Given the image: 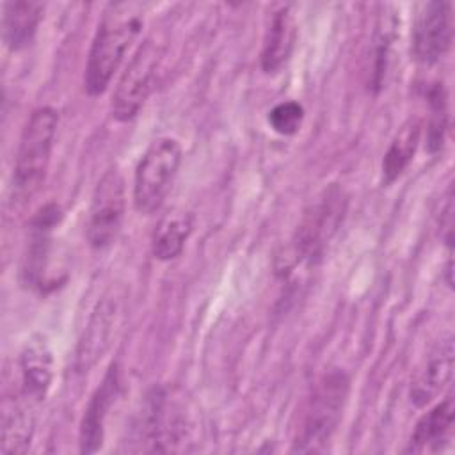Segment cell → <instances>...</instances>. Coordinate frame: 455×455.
<instances>
[{"instance_id": "obj_12", "label": "cell", "mask_w": 455, "mask_h": 455, "mask_svg": "<svg viewBox=\"0 0 455 455\" xmlns=\"http://www.w3.org/2000/svg\"><path fill=\"white\" fill-rule=\"evenodd\" d=\"M20 393L36 403L44 400L53 379V357L48 341L41 334L32 336L23 345L20 354Z\"/></svg>"}, {"instance_id": "obj_18", "label": "cell", "mask_w": 455, "mask_h": 455, "mask_svg": "<svg viewBox=\"0 0 455 455\" xmlns=\"http://www.w3.org/2000/svg\"><path fill=\"white\" fill-rule=\"evenodd\" d=\"M419 132H421L419 123L416 119H411L395 135L382 160L384 183L395 181L405 171V167L409 165V162L416 153V148L419 142Z\"/></svg>"}, {"instance_id": "obj_4", "label": "cell", "mask_w": 455, "mask_h": 455, "mask_svg": "<svg viewBox=\"0 0 455 455\" xmlns=\"http://www.w3.org/2000/svg\"><path fill=\"white\" fill-rule=\"evenodd\" d=\"M181 164L176 139L153 140L140 156L133 176V204L140 215H151L164 204Z\"/></svg>"}, {"instance_id": "obj_15", "label": "cell", "mask_w": 455, "mask_h": 455, "mask_svg": "<svg viewBox=\"0 0 455 455\" xmlns=\"http://www.w3.org/2000/svg\"><path fill=\"white\" fill-rule=\"evenodd\" d=\"M44 5L41 2L12 0L2 5V37L9 50L20 52L27 48L43 20Z\"/></svg>"}, {"instance_id": "obj_6", "label": "cell", "mask_w": 455, "mask_h": 455, "mask_svg": "<svg viewBox=\"0 0 455 455\" xmlns=\"http://www.w3.org/2000/svg\"><path fill=\"white\" fill-rule=\"evenodd\" d=\"M124 206L123 174L117 167H110L98 180L87 212L85 236L92 249L101 251L116 242L123 226Z\"/></svg>"}, {"instance_id": "obj_9", "label": "cell", "mask_w": 455, "mask_h": 455, "mask_svg": "<svg viewBox=\"0 0 455 455\" xmlns=\"http://www.w3.org/2000/svg\"><path fill=\"white\" fill-rule=\"evenodd\" d=\"M121 389V377L117 364H112L105 373L101 384L91 395L84 411L78 432V444L82 453H94L101 448L105 439V421Z\"/></svg>"}, {"instance_id": "obj_7", "label": "cell", "mask_w": 455, "mask_h": 455, "mask_svg": "<svg viewBox=\"0 0 455 455\" xmlns=\"http://www.w3.org/2000/svg\"><path fill=\"white\" fill-rule=\"evenodd\" d=\"M160 59L162 48L155 41L148 39L139 46L112 94L110 112L114 119L126 123L140 112L155 87Z\"/></svg>"}, {"instance_id": "obj_10", "label": "cell", "mask_w": 455, "mask_h": 455, "mask_svg": "<svg viewBox=\"0 0 455 455\" xmlns=\"http://www.w3.org/2000/svg\"><path fill=\"white\" fill-rule=\"evenodd\" d=\"M453 375V338L448 336L425 357L411 382V402L418 407L430 403L450 384Z\"/></svg>"}, {"instance_id": "obj_8", "label": "cell", "mask_w": 455, "mask_h": 455, "mask_svg": "<svg viewBox=\"0 0 455 455\" xmlns=\"http://www.w3.org/2000/svg\"><path fill=\"white\" fill-rule=\"evenodd\" d=\"M453 39V12L450 2L432 0L419 5L412 34L411 48L418 62L425 66L437 64L448 53Z\"/></svg>"}, {"instance_id": "obj_13", "label": "cell", "mask_w": 455, "mask_h": 455, "mask_svg": "<svg viewBox=\"0 0 455 455\" xmlns=\"http://www.w3.org/2000/svg\"><path fill=\"white\" fill-rule=\"evenodd\" d=\"M453 425H455V405H453V398L448 396L419 418V421L412 430L407 451L434 453V451L444 450L453 439Z\"/></svg>"}, {"instance_id": "obj_17", "label": "cell", "mask_w": 455, "mask_h": 455, "mask_svg": "<svg viewBox=\"0 0 455 455\" xmlns=\"http://www.w3.org/2000/svg\"><path fill=\"white\" fill-rule=\"evenodd\" d=\"M192 233V219L187 213H169L160 220L153 233L151 251L160 261H171L183 252Z\"/></svg>"}, {"instance_id": "obj_20", "label": "cell", "mask_w": 455, "mask_h": 455, "mask_svg": "<svg viewBox=\"0 0 455 455\" xmlns=\"http://www.w3.org/2000/svg\"><path fill=\"white\" fill-rule=\"evenodd\" d=\"M304 121V108L297 101L277 103L268 112V124L279 135H293L300 130Z\"/></svg>"}, {"instance_id": "obj_3", "label": "cell", "mask_w": 455, "mask_h": 455, "mask_svg": "<svg viewBox=\"0 0 455 455\" xmlns=\"http://www.w3.org/2000/svg\"><path fill=\"white\" fill-rule=\"evenodd\" d=\"M59 114L52 107L36 108L20 135L14 169L12 194L16 201L30 199L43 185L52 160Z\"/></svg>"}, {"instance_id": "obj_16", "label": "cell", "mask_w": 455, "mask_h": 455, "mask_svg": "<svg viewBox=\"0 0 455 455\" xmlns=\"http://www.w3.org/2000/svg\"><path fill=\"white\" fill-rule=\"evenodd\" d=\"M34 403L20 393L12 402L4 403L2 414V451L23 453L34 435Z\"/></svg>"}, {"instance_id": "obj_19", "label": "cell", "mask_w": 455, "mask_h": 455, "mask_svg": "<svg viewBox=\"0 0 455 455\" xmlns=\"http://www.w3.org/2000/svg\"><path fill=\"white\" fill-rule=\"evenodd\" d=\"M430 98V121L427 128V148L430 153H437L443 148L448 114H446V96L443 84H437L428 92Z\"/></svg>"}, {"instance_id": "obj_1", "label": "cell", "mask_w": 455, "mask_h": 455, "mask_svg": "<svg viewBox=\"0 0 455 455\" xmlns=\"http://www.w3.org/2000/svg\"><path fill=\"white\" fill-rule=\"evenodd\" d=\"M139 14L133 4H110L105 11L87 53L84 87L89 96L107 91L128 48L140 34L142 18Z\"/></svg>"}, {"instance_id": "obj_5", "label": "cell", "mask_w": 455, "mask_h": 455, "mask_svg": "<svg viewBox=\"0 0 455 455\" xmlns=\"http://www.w3.org/2000/svg\"><path fill=\"white\" fill-rule=\"evenodd\" d=\"M347 213V196L343 188L331 185L304 212L291 240L295 261L318 259L327 243L339 229Z\"/></svg>"}, {"instance_id": "obj_11", "label": "cell", "mask_w": 455, "mask_h": 455, "mask_svg": "<svg viewBox=\"0 0 455 455\" xmlns=\"http://www.w3.org/2000/svg\"><path fill=\"white\" fill-rule=\"evenodd\" d=\"M117 320L119 306L116 300L103 299L98 302L75 352V368L78 371H89V368L101 359L112 343Z\"/></svg>"}, {"instance_id": "obj_14", "label": "cell", "mask_w": 455, "mask_h": 455, "mask_svg": "<svg viewBox=\"0 0 455 455\" xmlns=\"http://www.w3.org/2000/svg\"><path fill=\"white\" fill-rule=\"evenodd\" d=\"M297 39V23L290 5L275 11L267 25L261 46V69L274 75L286 66Z\"/></svg>"}, {"instance_id": "obj_2", "label": "cell", "mask_w": 455, "mask_h": 455, "mask_svg": "<svg viewBox=\"0 0 455 455\" xmlns=\"http://www.w3.org/2000/svg\"><path fill=\"white\" fill-rule=\"evenodd\" d=\"M348 377L341 370L325 373L311 389L293 441L295 451H322L327 448L348 396Z\"/></svg>"}]
</instances>
